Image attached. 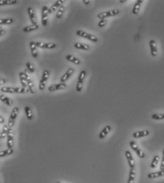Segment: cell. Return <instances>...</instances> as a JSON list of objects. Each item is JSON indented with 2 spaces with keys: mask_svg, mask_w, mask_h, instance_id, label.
<instances>
[{
  "mask_svg": "<svg viewBox=\"0 0 164 183\" xmlns=\"http://www.w3.org/2000/svg\"><path fill=\"white\" fill-rule=\"evenodd\" d=\"M76 34H77L78 36L81 37V38H85V39H87L88 40H90V41H91L93 42H98V38L96 37L94 34H89L88 32L83 31V30H79L77 31L76 32Z\"/></svg>",
  "mask_w": 164,
  "mask_h": 183,
  "instance_id": "cell-3",
  "label": "cell"
},
{
  "mask_svg": "<svg viewBox=\"0 0 164 183\" xmlns=\"http://www.w3.org/2000/svg\"><path fill=\"white\" fill-rule=\"evenodd\" d=\"M30 49H31V52L32 54V56L33 58H37L38 56V52L37 50V46L36 45V42L31 41L30 42Z\"/></svg>",
  "mask_w": 164,
  "mask_h": 183,
  "instance_id": "cell-22",
  "label": "cell"
},
{
  "mask_svg": "<svg viewBox=\"0 0 164 183\" xmlns=\"http://www.w3.org/2000/svg\"><path fill=\"white\" fill-rule=\"evenodd\" d=\"M0 79H1V77H0Z\"/></svg>",
  "mask_w": 164,
  "mask_h": 183,
  "instance_id": "cell-48",
  "label": "cell"
},
{
  "mask_svg": "<svg viewBox=\"0 0 164 183\" xmlns=\"http://www.w3.org/2000/svg\"><path fill=\"white\" fill-rule=\"evenodd\" d=\"M64 11H65V8H64L63 5H62L61 7L59 8L58 11H57V12L56 18H57V19H60V18L62 17V16H63Z\"/></svg>",
  "mask_w": 164,
  "mask_h": 183,
  "instance_id": "cell-32",
  "label": "cell"
},
{
  "mask_svg": "<svg viewBox=\"0 0 164 183\" xmlns=\"http://www.w3.org/2000/svg\"><path fill=\"white\" fill-rule=\"evenodd\" d=\"M2 139V135H1V132H0V140Z\"/></svg>",
  "mask_w": 164,
  "mask_h": 183,
  "instance_id": "cell-45",
  "label": "cell"
},
{
  "mask_svg": "<svg viewBox=\"0 0 164 183\" xmlns=\"http://www.w3.org/2000/svg\"><path fill=\"white\" fill-rule=\"evenodd\" d=\"M107 23H108V20L106 18H103V19H101L100 21L98 22V26L99 28H103L106 25Z\"/></svg>",
  "mask_w": 164,
  "mask_h": 183,
  "instance_id": "cell-38",
  "label": "cell"
},
{
  "mask_svg": "<svg viewBox=\"0 0 164 183\" xmlns=\"http://www.w3.org/2000/svg\"><path fill=\"white\" fill-rule=\"evenodd\" d=\"M151 118L156 121L160 120H164V113H154L151 115Z\"/></svg>",
  "mask_w": 164,
  "mask_h": 183,
  "instance_id": "cell-36",
  "label": "cell"
},
{
  "mask_svg": "<svg viewBox=\"0 0 164 183\" xmlns=\"http://www.w3.org/2000/svg\"><path fill=\"white\" fill-rule=\"evenodd\" d=\"M8 130H9V127H8V125H6V124H5V125H4L2 128V132H1L2 139H5V137H7Z\"/></svg>",
  "mask_w": 164,
  "mask_h": 183,
  "instance_id": "cell-34",
  "label": "cell"
},
{
  "mask_svg": "<svg viewBox=\"0 0 164 183\" xmlns=\"http://www.w3.org/2000/svg\"><path fill=\"white\" fill-rule=\"evenodd\" d=\"M65 58L68 61V62H72V63H73V64H74L76 65L81 64V61L78 58H76L74 56H73V55H71V54L67 55V56H65Z\"/></svg>",
  "mask_w": 164,
  "mask_h": 183,
  "instance_id": "cell-23",
  "label": "cell"
},
{
  "mask_svg": "<svg viewBox=\"0 0 164 183\" xmlns=\"http://www.w3.org/2000/svg\"><path fill=\"white\" fill-rule=\"evenodd\" d=\"M24 111H25L26 116L27 118V119L29 120V121H31L33 118V115L31 108H30V106H26L24 107Z\"/></svg>",
  "mask_w": 164,
  "mask_h": 183,
  "instance_id": "cell-26",
  "label": "cell"
},
{
  "mask_svg": "<svg viewBox=\"0 0 164 183\" xmlns=\"http://www.w3.org/2000/svg\"><path fill=\"white\" fill-rule=\"evenodd\" d=\"M74 68H69L68 70H67V72L61 77V78H60V82L62 83H65L66 81L68 80L70 78V77L72 76L73 74H74Z\"/></svg>",
  "mask_w": 164,
  "mask_h": 183,
  "instance_id": "cell-18",
  "label": "cell"
},
{
  "mask_svg": "<svg viewBox=\"0 0 164 183\" xmlns=\"http://www.w3.org/2000/svg\"><path fill=\"white\" fill-rule=\"evenodd\" d=\"M125 157L127 158V163H128V165L129 166V168H135V159H134L132 154H131V152L128 151L125 152Z\"/></svg>",
  "mask_w": 164,
  "mask_h": 183,
  "instance_id": "cell-13",
  "label": "cell"
},
{
  "mask_svg": "<svg viewBox=\"0 0 164 183\" xmlns=\"http://www.w3.org/2000/svg\"><path fill=\"white\" fill-rule=\"evenodd\" d=\"M17 1L16 0H0V6L3 5H12L16 4Z\"/></svg>",
  "mask_w": 164,
  "mask_h": 183,
  "instance_id": "cell-33",
  "label": "cell"
},
{
  "mask_svg": "<svg viewBox=\"0 0 164 183\" xmlns=\"http://www.w3.org/2000/svg\"><path fill=\"white\" fill-rule=\"evenodd\" d=\"M55 183H62V182H55Z\"/></svg>",
  "mask_w": 164,
  "mask_h": 183,
  "instance_id": "cell-46",
  "label": "cell"
},
{
  "mask_svg": "<svg viewBox=\"0 0 164 183\" xmlns=\"http://www.w3.org/2000/svg\"><path fill=\"white\" fill-rule=\"evenodd\" d=\"M86 76V71L85 70H83L80 72L79 75V78L77 80V83H76V89L78 92H82L83 88V85H84V80Z\"/></svg>",
  "mask_w": 164,
  "mask_h": 183,
  "instance_id": "cell-5",
  "label": "cell"
},
{
  "mask_svg": "<svg viewBox=\"0 0 164 183\" xmlns=\"http://www.w3.org/2000/svg\"><path fill=\"white\" fill-rule=\"evenodd\" d=\"M82 2L84 3V4H86V5H88L89 4H90V2H91L89 1V0H83Z\"/></svg>",
  "mask_w": 164,
  "mask_h": 183,
  "instance_id": "cell-43",
  "label": "cell"
},
{
  "mask_svg": "<svg viewBox=\"0 0 164 183\" xmlns=\"http://www.w3.org/2000/svg\"><path fill=\"white\" fill-rule=\"evenodd\" d=\"M159 155H155L153 156L152 161L151 163V168H155L156 166H157L158 163L159 161Z\"/></svg>",
  "mask_w": 164,
  "mask_h": 183,
  "instance_id": "cell-35",
  "label": "cell"
},
{
  "mask_svg": "<svg viewBox=\"0 0 164 183\" xmlns=\"http://www.w3.org/2000/svg\"><path fill=\"white\" fill-rule=\"evenodd\" d=\"M19 78L20 81H21V84L22 86H23V87H24V88H28L27 79H26V77L23 72L19 73Z\"/></svg>",
  "mask_w": 164,
  "mask_h": 183,
  "instance_id": "cell-27",
  "label": "cell"
},
{
  "mask_svg": "<svg viewBox=\"0 0 164 183\" xmlns=\"http://www.w3.org/2000/svg\"><path fill=\"white\" fill-rule=\"evenodd\" d=\"M27 12L28 14V16H29V17H30V20H31L32 25H38L37 18H36L35 11H34L33 8L28 7L27 9Z\"/></svg>",
  "mask_w": 164,
  "mask_h": 183,
  "instance_id": "cell-14",
  "label": "cell"
},
{
  "mask_svg": "<svg viewBox=\"0 0 164 183\" xmlns=\"http://www.w3.org/2000/svg\"><path fill=\"white\" fill-rule=\"evenodd\" d=\"M5 32H6V31H5V30H3V29L0 30V37L4 35V34H5Z\"/></svg>",
  "mask_w": 164,
  "mask_h": 183,
  "instance_id": "cell-42",
  "label": "cell"
},
{
  "mask_svg": "<svg viewBox=\"0 0 164 183\" xmlns=\"http://www.w3.org/2000/svg\"><path fill=\"white\" fill-rule=\"evenodd\" d=\"M126 2V1H125V0H124V1H121V0H120V2H121V3H123V2Z\"/></svg>",
  "mask_w": 164,
  "mask_h": 183,
  "instance_id": "cell-44",
  "label": "cell"
},
{
  "mask_svg": "<svg viewBox=\"0 0 164 183\" xmlns=\"http://www.w3.org/2000/svg\"><path fill=\"white\" fill-rule=\"evenodd\" d=\"M163 176H164V170H160L159 171L150 172V173H149L147 175L148 178H149V179L158 178H161V177H163Z\"/></svg>",
  "mask_w": 164,
  "mask_h": 183,
  "instance_id": "cell-21",
  "label": "cell"
},
{
  "mask_svg": "<svg viewBox=\"0 0 164 183\" xmlns=\"http://www.w3.org/2000/svg\"><path fill=\"white\" fill-rule=\"evenodd\" d=\"M150 134V132L149 130H141V131H138V132H135L132 134V136L134 138H136V139H139V138H141L144 137H147Z\"/></svg>",
  "mask_w": 164,
  "mask_h": 183,
  "instance_id": "cell-19",
  "label": "cell"
},
{
  "mask_svg": "<svg viewBox=\"0 0 164 183\" xmlns=\"http://www.w3.org/2000/svg\"><path fill=\"white\" fill-rule=\"evenodd\" d=\"M39 28V26L38 25H32L29 26H26L23 29V31L24 32H30L32 31H35V30H38Z\"/></svg>",
  "mask_w": 164,
  "mask_h": 183,
  "instance_id": "cell-30",
  "label": "cell"
},
{
  "mask_svg": "<svg viewBox=\"0 0 164 183\" xmlns=\"http://www.w3.org/2000/svg\"><path fill=\"white\" fill-rule=\"evenodd\" d=\"M74 46L76 49H77V50H82L85 51H88L89 50V49H90V46H89L88 44L80 43V42H76V43L74 44Z\"/></svg>",
  "mask_w": 164,
  "mask_h": 183,
  "instance_id": "cell-28",
  "label": "cell"
},
{
  "mask_svg": "<svg viewBox=\"0 0 164 183\" xmlns=\"http://www.w3.org/2000/svg\"><path fill=\"white\" fill-rule=\"evenodd\" d=\"M50 76V72L48 70H45L42 73V78L40 80V84H39V89L40 90H43L45 89V87L46 86V83H47V81L49 78Z\"/></svg>",
  "mask_w": 164,
  "mask_h": 183,
  "instance_id": "cell-6",
  "label": "cell"
},
{
  "mask_svg": "<svg viewBox=\"0 0 164 183\" xmlns=\"http://www.w3.org/2000/svg\"><path fill=\"white\" fill-rule=\"evenodd\" d=\"M6 83V80L4 78H1L0 79V86H2V85H5Z\"/></svg>",
  "mask_w": 164,
  "mask_h": 183,
  "instance_id": "cell-40",
  "label": "cell"
},
{
  "mask_svg": "<svg viewBox=\"0 0 164 183\" xmlns=\"http://www.w3.org/2000/svg\"><path fill=\"white\" fill-rule=\"evenodd\" d=\"M19 113V109L18 107H14L13 110L11 111V114H10L9 121H8V127L9 128H12L15 125L16 121H17L18 116Z\"/></svg>",
  "mask_w": 164,
  "mask_h": 183,
  "instance_id": "cell-2",
  "label": "cell"
},
{
  "mask_svg": "<svg viewBox=\"0 0 164 183\" xmlns=\"http://www.w3.org/2000/svg\"><path fill=\"white\" fill-rule=\"evenodd\" d=\"M143 0H137L136 2H135V5H134L133 9H132V14H135V15H137L140 11L141 9V6L143 3Z\"/></svg>",
  "mask_w": 164,
  "mask_h": 183,
  "instance_id": "cell-20",
  "label": "cell"
},
{
  "mask_svg": "<svg viewBox=\"0 0 164 183\" xmlns=\"http://www.w3.org/2000/svg\"><path fill=\"white\" fill-rule=\"evenodd\" d=\"M14 144V132L12 128H9L7 136V146L8 149H12Z\"/></svg>",
  "mask_w": 164,
  "mask_h": 183,
  "instance_id": "cell-8",
  "label": "cell"
},
{
  "mask_svg": "<svg viewBox=\"0 0 164 183\" xmlns=\"http://www.w3.org/2000/svg\"><path fill=\"white\" fill-rule=\"evenodd\" d=\"M135 177H136V171H135V168H130L129 169L127 183H135Z\"/></svg>",
  "mask_w": 164,
  "mask_h": 183,
  "instance_id": "cell-24",
  "label": "cell"
},
{
  "mask_svg": "<svg viewBox=\"0 0 164 183\" xmlns=\"http://www.w3.org/2000/svg\"><path fill=\"white\" fill-rule=\"evenodd\" d=\"M36 45L38 48L46 49V50H51L57 46V44L54 42H36Z\"/></svg>",
  "mask_w": 164,
  "mask_h": 183,
  "instance_id": "cell-9",
  "label": "cell"
},
{
  "mask_svg": "<svg viewBox=\"0 0 164 183\" xmlns=\"http://www.w3.org/2000/svg\"><path fill=\"white\" fill-rule=\"evenodd\" d=\"M14 151L13 149H7L6 150H3V151H0V158L12 155L14 154Z\"/></svg>",
  "mask_w": 164,
  "mask_h": 183,
  "instance_id": "cell-29",
  "label": "cell"
},
{
  "mask_svg": "<svg viewBox=\"0 0 164 183\" xmlns=\"http://www.w3.org/2000/svg\"><path fill=\"white\" fill-rule=\"evenodd\" d=\"M13 23H14V19L11 18H2V19H0V26L1 25H9V24H11Z\"/></svg>",
  "mask_w": 164,
  "mask_h": 183,
  "instance_id": "cell-31",
  "label": "cell"
},
{
  "mask_svg": "<svg viewBox=\"0 0 164 183\" xmlns=\"http://www.w3.org/2000/svg\"><path fill=\"white\" fill-rule=\"evenodd\" d=\"M5 123V118H4L2 116H0V124H4Z\"/></svg>",
  "mask_w": 164,
  "mask_h": 183,
  "instance_id": "cell-41",
  "label": "cell"
},
{
  "mask_svg": "<svg viewBox=\"0 0 164 183\" xmlns=\"http://www.w3.org/2000/svg\"><path fill=\"white\" fill-rule=\"evenodd\" d=\"M0 100L2 101L4 104H5L6 105H7L8 106H11L13 104V101L8 97L5 96L3 94L0 95Z\"/></svg>",
  "mask_w": 164,
  "mask_h": 183,
  "instance_id": "cell-25",
  "label": "cell"
},
{
  "mask_svg": "<svg viewBox=\"0 0 164 183\" xmlns=\"http://www.w3.org/2000/svg\"><path fill=\"white\" fill-rule=\"evenodd\" d=\"M0 30H1V27H0Z\"/></svg>",
  "mask_w": 164,
  "mask_h": 183,
  "instance_id": "cell-47",
  "label": "cell"
},
{
  "mask_svg": "<svg viewBox=\"0 0 164 183\" xmlns=\"http://www.w3.org/2000/svg\"><path fill=\"white\" fill-rule=\"evenodd\" d=\"M1 92L4 93H17V94H25L29 92L28 88H24V87H3L1 88Z\"/></svg>",
  "mask_w": 164,
  "mask_h": 183,
  "instance_id": "cell-1",
  "label": "cell"
},
{
  "mask_svg": "<svg viewBox=\"0 0 164 183\" xmlns=\"http://www.w3.org/2000/svg\"><path fill=\"white\" fill-rule=\"evenodd\" d=\"M67 85L66 83H58V84L55 85H52L51 86H50L48 87V91L50 92H56L58 90H61V89H64L67 88Z\"/></svg>",
  "mask_w": 164,
  "mask_h": 183,
  "instance_id": "cell-12",
  "label": "cell"
},
{
  "mask_svg": "<svg viewBox=\"0 0 164 183\" xmlns=\"http://www.w3.org/2000/svg\"><path fill=\"white\" fill-rule=\"evenodd\" d=\"M120 13V11L119 9H113V10H110V11L102 12V13L98 14L97 17L100 18V19H103V18H106L107 19V18L113 17V16L119 15Z\"/></svg>",
  "mask_w": 164,
  "mask_h": 183,
  "instance_id": "cell-4",
  "label": "cell"
},
{
  "mask_svg": "<svg viewBox=\"0 0 164 183\" xmlns=\"http://www.w3.org/2000/svg\"><path fill=\"white\" fill-rule=\"evenodd\" d=\"M149 47H150L151 54L153 57H156L158 54V50L156 42L154 40H151L149 41Z\"/></svg>",
  "mask_w": 164,
  "mask_h": 183,
  "instance_id": "cell-17",
  "label": "cell"
},
{
  "mask_svg": "<svg viewBox=\"0 0 164 183\" xmlns=\"http://www.w3.org/2000/svg\"><path fill=\"white\" fill-rule=\"evenodd\" d=\"M129 146H130L131 149L135 152V154H136L139 158H143L145 157L144 153V152L141 151L140 149H139V147L137 146L136 142H134V141H130L129 142Z\"/></svg>",
  "mask_w": 164,
  "mask_h": 183,
  "instance_id": "cell-7",
  "label": "cell"
},
{
  "mask_svg": "<svg viewBox=\"0 0 164 183\" xmlns=\"http://www.w3.org/2000/svg\"><path fill=\"white\" fill-rule=\"evenodd\" d=\"M160 170H164V149L162 152V160L160 166Z\"/></svg>",
  "mask_w": 164,
  "mask_h": 183,
  "instance_id": "cell-39",
  "label": "cell"
},
{
  "mask_svg": "<svg viewBox=\"0 0 164 183\" xmlns=\"http://www.w3.org/2000/svg\"><path fill=\"white\" fill-rule=\"evenodd\" d=\"M23 73L26 77V79H27V85H28V89H29V92L31 93V94H35L36 90H35V88H34L33 81H32V80H31V76H30L29 73H28L27 69L25 70V71H24Z\"/></svg>",
  "mask_w": 164,
  "mask_h": 183,
  "instance_id": "cell-10",
  "label": "cell"
},
{
  "mask_svg": "<svg viewBox=\"0 0 164 183\" xmlns=\"http://www.w3.org/2000/svg\"><path fill=\"white\" fill-rule=\"evenodd\" d=\"M26 68H27V70H28V71H29L30 73H33L34 72H35V68H33V65H32V64H31V63H30V62L26 63Z\"/></svg>",
  "mask_w": 164,
  "mask_h": 183,
  "instance_id": "cell-37",
  "label": "cell"
},
{
  "mask_svg": "<svg viewBox=\"0 0 164 183\" xmlns=\"http://www.w3.org/2000/svg\"><path fill=\"white\" fill-rule=\"evenodd\" d=\"M111 130H112V127H111L110 125H107L105 126V127L102 129V130L100 132V133H99L98 135L99 139L103 140L104 139V138H106V137L108 135L109 133H110Z\"/></svg>",
  "mask_w": 164,
  "mask_h": 183,
  "instance_id": "cell-15",
  "label": "cell"
},
{
  "mask_svg": "<svg viewBox=\"0 0 164 183\" xmlns=\"http://www.w3.org/2000/svg\"><path fill=\"white\" fill-rule=\"evenodd\" d=\"M48 7L46 6H44L42 8V17H41V22L42 25L43 26H46L48 24Z\"/></svg>",
  "mask_w": 164,
  "mask_h": 183,
  "instance_id": "cell-11",
  "label": "cell"
},
{
  "mask_svg": "<svg viewBox=\"0 0 164 183\" xmlns=\"http://www.w3.org/2000/svg\"><path fill=\"white\" fill-rule=\"evenodd\" d=\"M64 2V1H62V0H57V1L54 2L53 4H52L51 7L50 8H48V14H51L52 13H54V11H56L57 9H59L61 6L62 5V4Z\"/></svg>",
  "mask_w": 164,
  "mask_h": 183,
  "instance_id": "cell-16",
  "label": "cell"
}]
</instances>
